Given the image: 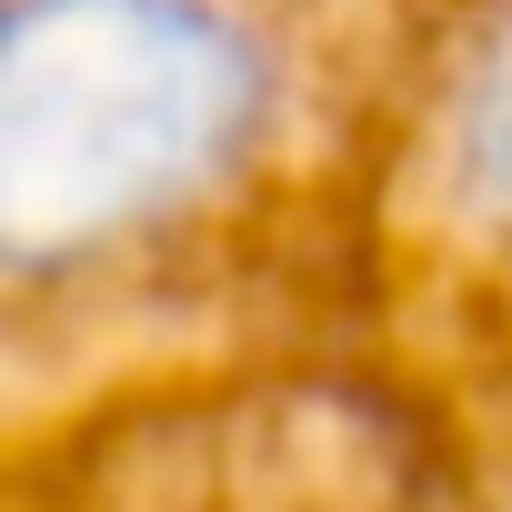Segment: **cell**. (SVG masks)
Here are the masks:
<instances>
[{
	"instance_id": "6da1fadb",
	"label": "cell",
	"mask_w": 512,
	"mask_h": 512,
	"mask_svg": "<svg viewBox=\"0 0 512 512\" xmlns=\"http://www.w3.org/2000/svg\"><path fill=\"white\" fill-rule=\"evenodd\" d=\"M251 121L262 61L211 0H21L0 31V241L11 262L101 251L211 191Z\"/></svg>"
},
{
	"instance_id": "7a4b0ae2",
	"label": "cell",
	"mask_w": 512,
	"mask_h": 512,
	"mask_svg": "<svg viewBox=\"0 0 512 512\" xmlns=\"http://www.w3.org/2000/svg\"><path fill=\"white\" fill-rule=\"evenodd\" d=\"M462 161H472V191L492 211H512V31L482 51L472 71V101H462Z\"/></svg>"
}]
</instances>
